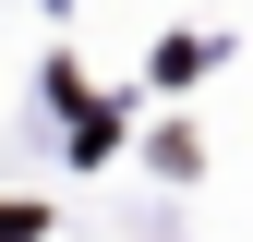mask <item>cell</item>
Returning <instances> with one entry per match:
<instances>
[{
    "label": "cell",
    "instance_id": "cell-1",
    "mask_svg": "<svg viewBox=\"0 0 253 242\" xmlns=\"http://www.w3.org/2000/svg\"><path fill=\"white\" fill-rule=\"evenodd\" d=\"M24 230H37V218H24V206H0V242H24Z\"/></svg>",
    "mask_w": 253,
    "mask_h": 242
}]
</instances>
